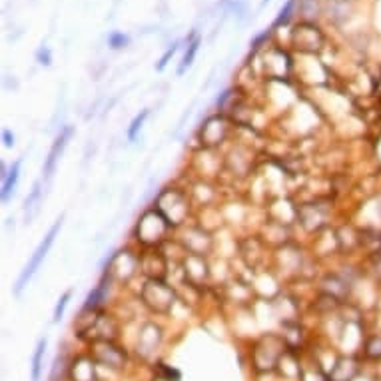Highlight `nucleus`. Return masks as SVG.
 <instances>
[{
  "label": "nucleus",
  "mask_w": 381,
  "mask_h": 381,
  "mask_svg": "<svg viewBox=\"0 0 381 381\" xmlns=\"http://www.w3.org/2000/svg\"><path fill=\"white\" fill-rule=\"evenodd\" d=\"M20 166H22V160L14 162V166L10 168V172L4 176V184H2V202H6V200L10 198V194L14 192L16 182H18V176H20Z\"/></svg>",
  "instance_id": "nucleus-3"
},
{
  "label": "nucleus",
  "mask_w": 381,
  "mask_h": 381,
  "mask_svg": "<svg viewBox=\"0 0 381 381\" xmlns=\"http://www.w3.org/2000/svg\"><path fill=\"white\" fill-rule=\"evenodd\" d=\"M148 114H150L148 110H142V112H140V114L132 120V124H130V128H128V138H130V140H134V138H136V134H138V132H140V128L144 126V122H146Z\"/></svg>",
  "instance_id": "nucleus-7"
},
{
  "label": "nucleus",
  "mask_w": 381,
  "mask_h": 381,
  "mask_svg": "<svg viewBox=\"0 0 381 381\" xmlns=\"http://www.w3.org/2000/svg\"><path fill=\"white\" fill-rule=\"evenodd\" d=\"M38 204H40V182L34 184L32 188V194L26 198L24 202V208H26V219H30L36 212H38Z\"/></svg>",
  "instance_id": "nucleus-5"
},
{
  "label": "nucleus",
  "mask_w": 381,
  "mask_h": 381,
  "mask_svg": "<svg viewBox=\"0 0 381 381\" xmlns=\"http://www.w3.org/2000/svg\"><path fill=\"white\" fill-rule=\"evenodd\" d=\"M176 50H178V42H176V44H172V46H170V48L166 50V54H164L162 58H160V64H158V70H164V68H166V64H168V60H170L172 56L176 54Z\"/></svg>",
  "instance_id": "nucleus-11"
},
{
  "label": "nucleus",
  "mask_w": 381,
  "mask_h": 381,
  "mask_svg": "<svg viewBox=\"0 0 381 381\" xmlns=\"http://www.w3.org/2000/svg\"><path fill=\"white\" fill-rule=\"evenodd\" d=\"M72 134H74L72 126H66V128L58 134V138H56L52 148H50V154H48V158H46V164H44V176H46V178H52V174H54V170H56V164H58V158L62 156V152H64L68 140L72 138Z\"/></svg>",
  "instance_id": "nucleus-2"
},
{
  "label": "nucleus",
  "mask_w": 381,
  "mask_h": 381,
  "mask_svg": "<svg viewBox=\"0 0 381 381\" xmlns=\"http://www.w3.org/2000/svg\"><path fill=\"white\" fill-rule=\"evenodd\" d=\"M44 349H46V339H40L32 357V381H40L42 373V357H44Z\"/></svg>",
  "instance_id": "nucleus-4"
},
{
  "label": "nucleus",
  "mask_w": 381,
  "mask_h": 381,
  "mask_svg": "<svg viewBox=\"0 0 381 381\" xmlns=\"http://www.w3.org/2000/svg\"><path fill=\"white\" fill-rule=\"evenodd\" d=\"M70 295H72V291H66L60 299H58V303H56V310H54V322H60L62 320V316H64V310H66V306H68V299H70Z\"/></svg>",
  "instance_id": "nucleus-8"
},
{
  "label": "nucleus",
  "mask_w": 381,
  "mask_h": 381,
  "mask_svg": "<svg viewBox=\"0 0 381 381\" xmlns=\"http://www.w3.org/2000/svg\"><path fill=\"white\" fill-rule=\"evenodd\" d=\"M38 60H40L42 64H46V66L50 64V52H48V48H40V50H38Z\"/></svg>",
  "instance_id": "nucleus-12"
},
{
  "label": "nucleus",
  "mask_w": 381,
  "mask_h": 381,
  "mask_svg": "<svg viewBox=\"0 0 381 381\" xmlns=\"http://www.w3.org/2000/svg\"><path fill=\"white\" fill-rule=\"evenodd\" d=\"M198 48H200V38H194L190 44H188V52L184 54V60H182V66L178 68V74H184L190 66H192V62H194V58H196V52H198Z\"/></svg>",
  "instance_id": "nucleus-6"
},
{
  "label": "nucleus",
  "mask_w": 381,
  "mask_h": 381,
  "mask_svg": "<svg viewBox=\"0 0 381 381\" xmlns=\"http://www.w3.org/2000/svg\"><path fill=\"white\" fill-rule=\"evenodd\" d=\"M108 42H110L112 48H122V46L128 44V36L122 34V32H114V34H110Z\"/></svg>",
  "instance_id": "nucleus-10"
},
{
  "label": "nucleus",
  "mask_w": 381,
  "mask_h": 381,
  "mask_svg": "<svg viewBox=\"0 0 381 381\" xmlns=\"http://www.w3.org/2000/svg\"><path fill=\"white\" fill-rule=\"evenodd\" d=\"M60 225H62V218L56 219V223L50 227V232L46 234V238H44V240L40 242V246L36 248V252H34V256L30 258L28 266L24 268V272L20 273V277H18V283H16V293H20V291L28 285V281L32 279V275L38 272V268L42 266L44 258L48 256V252H50V248H52V244H54L56 236H58V232H60Z\"/></svg>",
  "instance_id": "nucleus-1"
},
{
  "label": "nucleus",
  "mask_w": 381,
  "mask_h": 381,
  "mask_svg": "<svg viewBox=\"0 0 381 381\" xmlns=\"http://www.w3.org/2000/svg\"><path fill=\"white\" fill-rule=\"evenodd\" d=\"M2 140H4V146H12V144H14V138L10 136V132H8V130H4V132H2Z\"/></svg>",
  "instance_id": "nucleus-13"
},
{
  "label": "nucleus",
  "mask_w": 381,
  "mask_h": 381,
  "mask_svg": "<svg viewBox=\"0 0 381 381\" xmlns=\"http://www.w3.org/2000/svg\"><path fill=\"white\" fill-rule=\"evenodd\" d=\"M291 10H293V0H287L285 6L279 10V16H277V20H275V26L285 24V22L289 20V16H291Z\"/></svg>",
  "instance_id": "nucleus-9"
}]
</instances>
